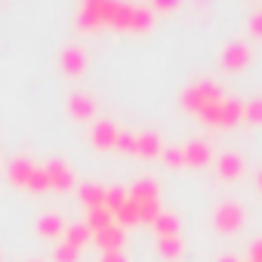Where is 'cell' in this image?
I'll list each match as a JSON object with an SVG mask.
<instances>
[{
  "label": "cell",
  "mask_w": 262,
  "mask_h": 262,
  "mask_svg": "<svg viewBox=\"0 0 262 262\" xmlns=\"http://www.w3.org/2000/svg\"><path fill=\"white\" fill-rule=\"evenodd\" d=\"M105 262H120V256H108V259H105Z\"/></svg>",
  "instance_id": "obj_1"
},
{
  "label": "cell",
  "mask_w": 262,
  "mask_h": 262,
  "mask_svg": "<svg viewBox=\"0 0 262 262\" xmlns=\"http://www.w3.org/2000/svg\"><path fill=\"white\" fill-rule=\"evenodd\" d=\"M228 262H231V259H228Z\"/></svg>",
  "instance_id": "obj_2"
}]
</instances>
